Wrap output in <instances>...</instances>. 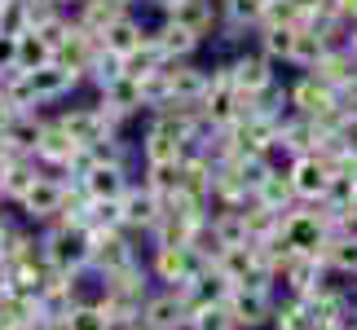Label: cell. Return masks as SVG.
I'll return each mask as SVG.
<instances>
[{"mask_svg": "<svg viewBox=\"0 0 357 330\" xmlns=\"http://www.w3.org/2000/svg\"><path fill=\"white\" fill-rule=\"evenodd\" d=\"M282 242L291 246L296 256H322L326 238H335L340 233V216L326 212L322 203H296L291 212H282Z\"/></svg>", "mask_w": 357, "mask_h": 330, "instance_id": "1", "label": "cell"}, {"mask_svg": "<svg viewBox=\"0 0 357 330\" xmlns=\"http://www.w3.org/2000/svg\"><path fill=\"white\" fill-rule=\"evenodd\" d=\"M40 238V256L49 260V269L58 273H89V233L66 220H49L36 229Z\"/></svg>", "mask_w": 357, "mask_h": 330, "instance_id": "2", "label": "cell"}, {"mask_svg": "<svg viewBox=\"0 0 357 330\" xmlns=\"http://www.w3.org/2000/svg\"><path fill=\"white\" fill-rule=\"evenodd\" d=\"M273 304H278V291L273 282H256V286H229L225 295V313L238 330H269Z\"/></svg>", "mask_w": 357, "mask_h": 330, "instance_id": "3", "label": "cell"}, {"mask_svg": "<svg viewBox=\"0 0 357 330\" xmlns=\"http://www.w3.org/2000/svg\"><path fill=\"white\" fill-rule=\"evenodd\" d=\"M216 66L225 71V79L243 93V97H256L260 88H269L273 79H278V66H273L256 45H247V49H238V53H229V58H221Z\"/></svg>", "mask_w": 357, "mask_h": 330, "instance_id": "4", "label": "cell"}, {"mask_svg": "<svg viewBox=\"0 0 357 330\" xmlns=\"http://www.w3.org/2000/svg\"><path fill=\"white\" fill-rule=\"evenodd\" d=\"M146 269H150V278H155V286L181 291V286L208 265L195 256V246H146Z\"/></svg>", "mask_w": 357, "mask_h": 330, "instance_id": "5", "label": "cell"}, {"mask_svg": "<svg viewBox=\"0 0 357 330\" xmlns=\"http://www.w3.org/2000/svg\"><path fill=\"white\" fill-rule=\"evenodd\" d=\"M62 207H66V176H49V172L13 203L18 220H26V225H36V229L49 225V220H58Z\"/></svg>", "mask_w": 357, "mask_h": 330, "instance_id": "6", "label": "cell"}, {"mask_svg": "<svg viewBox=\"0 0 357 330\" xmlns=\"http://www.w3.org/2000/svg\"><path fill=\"white\" fill-rule=\"evenodd\" d=\"M247 110V97L225 79V71L221 66H212V79H208V93L199 97V115H203V123H212V128H229L238 115Z\"/></svg>", "mask_w": 357, "mask_h": 330, "instance_id": "7", "label": "cell"}, {"mask_svg": "<svg viewBox=\"0 0 357 330\" xmlns=\"http://www.w3.org/2000/svg\"><path fill=\"white\" fill-rule=\"evenodd\" d=\"M75 88H84V84H79V75H75V71H66V66H58V62L40 66V71H26V93H31L36 110H53V106H62Z\"/></svg>", "mask_w": 357, "mask_h": 330, "instance_id": "8", "label": "cell"}, {"mask_svg": "<svg viewBox=\"0 0 357 330\" xmlns=\"http://www.w3.org/2000/svg\"><path fill=\"white\" fill-rule=\"evenodd\" d=\"M119 207H123V229L132 233V238H150V229L159 225V216H163V198H155L150 189L132 176V185L123 189V198H119Z\"/></svg>", "mask_w": 357, "mask_h": 330, "instance_id": "9", "label": "cell"}, {"mask_svg": "<svg viewBox=\"0 0 357 330\" xmlns=\"http://www.w3.org/2000/svg\"><path fill=\"white\" fill-rule=\"evenodd\" d=\"M98 53H102L98 31H89V26L71 22V26H66V36L58 40V49H53V62L66 66V71H75V75H79V84H84V71H89V62L98 58Z\"/></svg>", "mask_w": 357, "mask_h": 330, "instance_id": "10", "label": "cell"}, {"mask_svg": "<svg viewBox=\"0 0 357 330\" xmlns=\"http://www.w3.org/2000/svg\"><path fill=\"white\" fill-rule=\"evenodd\" d=\"M229 286H256V282H269V273L265 265H260V251L252 242H238V246H225L221 256H216V265H212Z\"/></svg>", "mask_w": 357, "mask_h": 330, "instance_id": "11", "label": "cell"}, {"mask_svg": "<svg viewBox=\"0 0 357 330\" xmlns=\"http://www.w3.org/2000/svg\"><path fill=\"white\" fill-rule=\"evenodd\" d=\"M132 168H123V163H102L93 159L84 172L75 176L79 189H84V198H123V189L132 185Z\"/></svg>", "mask_w": 357, "mask_h": 330, "instance_id": "12", "label": "cell"}, {"mask_svg": "<svg viewBox=\"0 0 357 330\" xmlns=\"http://www.w3.org/2000/svg\"><path fill=\"white\" fill-rule=\"evenodd\" d=\"M287 176H291L296 203H322L326 181H331V163H326L322 155H296L291 163H287Z\"/></svg>", "mask_w": 357, "mask_h": 330, "instance_id": "13", "label": "cell"}, {"mask_svg": "<svg viewBox=\"0 0 357 330\" xmlns=\"http://www.w3.org/2000/svg\"><path fill=\"white\" fill-rule=\"evenodd\" d=\"M142 322L150 330H185L190 313H185L181 291H172V286H155V291L146 295V304H142Z\"/></svg>", "mask_w": 357, "mask_h": 330, "instance_id": "14", "label": "cell"}, {"mask_svg": "<svg viewBox=\"0 0 357 330\" xmlns=\"http://www.w3.org/2000/svg\"><path fill=\"white\" fill-rule=\"evenodd\" d=\"M287 97H291V106L300 110L305 119H318L322 110H331L340 97H335V88L331 84H322L318 75H309V71H296L291 79H287Z\"/></svg>", "mask_w": 357, "mask_h": 330, "instance_id": "15", "label": "cell"}, {"mask_svg": "<svg viewBox=\"0 0 357 330\" xmlns=\"http://www.w3.org/2000/svg\"><path fill=\"white\" fill-rule=\"evenodd\" d=\"M163 18H172V22H181L185 31H195L203 45L221 31V0H176V5L163 13Z\"/></svg>", "mask_w": 357, "mask_h": 330, "instance_id": "16", "label": "cell"}, {"mask_svg": "<svg viewBox=\"0 0 357 330\" xmlns=\"http://www.w3.org/2000/svg\"><path fill=\"white\" fill-rule=\"evenodd\" d=\"M150 36V26L142 22V13H123V18H115L106 31H98V40H102V49L111 53V58H119V62H128L137 49H142V40Z\"/></svg>", "mask_w": 357, "mask_h": 330, "instance_id": "17", "label": "cell"}, {"mask_svg": "<svg viewBox=\"0 0 357 330\" xmlns=\"http://www.w3.org/2000/svg\"><path fill=\"white\" fill-rule=\"evenodd\" d=\"M150 36H155V45L163 49V62H190V58L203 53V40L195 31H185L181 22L163 18V13H159V22L150 26Z\"/></svg>", "mask_w": 357, "mask_h": 330, "instance_id": "18", "label": "cell"}, {"mask_svg": "<svg viewBox=\"0 0 357 330\" xmlns=\"http://www.w3.org/2000/svg\"><path fill=\"white\" fill-rule=\"evenodd\" d=\"M93 97H98L102 106H111L119 119H142L146 115V106H142V84H137V75H128V71H119L111 84H106L102 93H93Z\"/></svg>", "mask_w": 357, "mask_h": 330, "instance_id": "19", "label": "cell"}, {"mask_svg": "<svg viewBox=\"0 0 357 330\" xmlns=\"http://www.w3.org/2000/svg\"><path fill=\"white\" fill-rule=\"evenodd\" d=\"M208 79H212V66H203L199 58H190V62H168L172 102H190V106H199V97L208 93Z\"/></svg>", "mask_w": 357, "mask_h": 330, "instance_id": "20", "label": "cell"}, {"mask_svg": "<svg viewBox=\"0 0 357 330\" xmlns=\"http://www.w3.org/2000/svg\"><path fill=\"white\" fill-rule=\"evenodd\" d=\"M225 295H229V282L216 273L212 265L208 269H199L195 278H190L181 286V299H185V313H199V308H216V304H225Z\"/></svg>", "mask_w": 357, "mask_h": 330, "instance_id": "21", "label": "cell"}, {"mask_svg": "<svg viewBox=\"0 0 357 330\" xmlns=\"http://www.w3.org/2000/svg\"><path fill=\"white\" fill-rule=\"evenodd\" d=\"M40 176H45V168H40L36 159H26V155H13L5 168H0V203H5V207H13V203H18L26 189H31Z\"/></svg>", "mask_w": 357, "mask_h": 330, "instance_id": "22", "label": "cell"}, {"mask_svg": "<svg viewBox=\"0 0 357 330\" xmlns=\"http://www.w3.org/2000/svg\"><path fill=\"white\" fill-rule=\"evenodd\" d=\"M322 265L331 278L340 282H357V238H349V233H335V238H326L322 246Z\"/></svg>", "mask_w": 357, "mask_h": 330, "instance_id": "23", "label": "cell"}, {"mask_svg": "<svg viewBox=\"0 0 357 330\" xmlns=\"http://www.w3.org/2000/svg\"><path fill=\"white\" fill-rule=\"evenodd\" d=\"M252 203H260V207L269 212H291L296 207V189H291V176H287V168H269V176L260 181V189L252 194Z\"/></svg>", "mask_w": 357, "mask_h": 330, "instance_id": "24", "label": "cell"}, {"mask_svg": "<svg viewBox=\"0 0 357 330\" xmlns=\"http://www.w3.org/2000/svg\"><path fill=\"white\" fill-rule=\"evenodd\" d=\"M53 62V45L40 31H22L13 36V66L18 71H40V66Z\"/></svg>", "mask_w": 357, "mask_h": 330, "instance_id": "25", "label": "cell"}, {"mask_svg": "<svg viewBox=\"0 0 357 330\" xmlns=\"http://www.w3.org/2000/svg\"><path fill=\"white\" fill-rule=\"evenodd\" d=\"M309 75H318L322 84H331V88L340 93V88H349V84H353V75H357V58H353L349 49H340V53H322L318 66H313Z\"/></svg>", "mask_w": 357, "mask_h": 330, "instance_id": "26", "label": "cell"}, {"mask_svg": "<svg viewBox=\"0 0 357 330\" xmlns=\"http://www.w3.org/2000/svg\"><path fill=\"white\" fill-rule=\"evenodd\" d=\"M313 326H318V317H313V308L300 295H282L278 304H273L269 330H313Z\"/></svg>", "mask_w": 357, "mask_h": 330, "instance_id": "27", "label": "cell"}, {"mask_svg": "<svg viewBox=\"0 0 357 330\" xmlns=\"http://www.w3.org/2000/svg\"><path fill=\"white\" fill-rule=\"evenodd\" d=\"M58 330H115L111 317H106V308H102V299L98 295H84V299H75L71 313L62 317Z\"/></svg>", "mask_w": 357, "mask_h": 330, "instance_id": "28", "label": "cell"}, {"mask_svg": "<svg viewBox=\"0 0 357 330\" xmlns=\"http://www.w3.org/2000/svg\"><path fill=\"white\" fill-rule=\"evenodd\" d=\"M296 31H300V22L296 26H260V31H256V49L265 53L273 66H287V62H291Z\"/></svg>", "mask_w": 357, "mask_h": 330, "instance_id": "29", "label": "cell"}, {"mask_svg": "<svg viewBox=\"0 0 357 330\" xmlns=\"http://www.w3.org/2000/svg\"><path fill=\"white\" fill-rule=\"evenodd\" d=\"M353 198H357V176L344 172V168H331V181H326L322 207H326V212H335V216H344V212L353 207Z\"/></svg>", "mask_w": 357, "mask_h": 330, "instance_id": "30", "label": "cell"}, {"mask_svg": "<svg viewBox=\"0 0 357 330\" xmlns=\"http://www.w3.org/2000/svg\"><path fill=\"white\" fill-rule=\"evenodd\" d=\"M318 58H322V36L313 31L309 22H300V31H296V45H291V71H313L318 66Z\"/></svg>", "mask_w": 357, "mask_h": 330, "instance_id": "31", "label": "cell"}, {"mask_svg": "<svg viewBox=\"0 0 357 330\" xmlns=\"http://www.w3.org/2000/svg\"><path fill=\"white\" fill-rule=\"evenodd\" d=\"M119 71H123V62H119V58H111V53L102 49L98 58L89 62V71H84V88H89V93H102V88L111 84V79H115Z\"/></svg>", "mask_w": 357, "mask_h": 330, "instance_id": "32", "label": "cell"}, {"mask_svg": "<svg viewBox=\"0 0 357 330\" xmlns=\"http://www.w3.org/2000/svg\"><path fill=\"white\" fill-rule=\"evenodd\" d=\"M31 31V0H5L0 5V36Z\"/></svg>", "mask_w": 357, "mask_h": 330, "instance_id": "33", "label": "cell"}, {"mask_svg": "<svg viewBox=\"0 0 357 330\" xmlns=\"http://www.w3.org/2000/svg\"><path fill=\"white\" fill-rule=\"evenodd\" d=\"M185 330H238L234 322H229V313L225 304H216V308H199V313H190V322Z\"/></svg>", "mask_w": 357, "mask_h": 330, "instance_id": "34", "label": "cell"}, {"mask_svg": "<svg viewBox=\"0 0 357 330\" xmlns=\"http://www.w3.org/2000/svg\"><path fill=\"white\" fill-rule=\"evenodd\" d=\"M287 5H291L296 22H313V18H322V13H326L331 0H287Z\"/></svg>", "mask_w": 357, "mask_h": 330, "instance_id": "35", "label": "cell"}, {"mask_svg": "<svg viewBox=\"0 0 357 330\" xmlns=\"http://www.w3.org/2000/svg\"><path fill=\"white\" fill-rule=\"evenodd\" d=\"M335 97H340V106H344L349 115H357V75H353V84H349V88H340V93H335Z\"/></svg>", "mask_w": 357, "mask_h": 330, "instance_id": "36", "label": "cell"}, {"mask_svg": "<svg viewBox=\"0 0 357 330\" xmlns=\"http://www.w3.org/2000/svg\"><path fill=\"white\" fill-rule=\"evenodd\" d=\"M0 71H13V36H0Z\"/></svg>", "mask_w": 357, "mask_h": 330, "instance_id": "37", "label": "cell"}, {"mask_svg": "<svg viewBox=\"0 0 357 330\" xmlns=\"http://www.w3.org/2000/svg\"><path fill=\"white\" fill-rule=\"evenodd\" d=\"M331 9H335L344 22H357V0H331Z\"/></svg>", "mask_w": 357, "mask_h": 330, "instance_id": "38", "label": "cell"}, {"mask_svg": "<svg viewBox=\"0 0 357 330\" xmlns=\"http://www.w3.org/2000/svg\"><path fill=\"white\" fill-rule=\"evenodd\" d=\"M13 115H18V110H13L5 97H0V136H5V128H9V119H13Z\"/></svg>", "mask_w": 357, "mask_h": 330, "instance_id": "39", "label": "cell"}, {"mask_svg": "<svg viewBox=\"0 0 357 330\" xmlns=\"http://www.w3.org/2000/svg\"><path fill=\"white\" fill-rule=\"evenodd\" d=\"M13 291V286H9V265H5V260H0V299H5Z\"/></svg>", "mask_w": 357, "mask_h": 330, "instance_id": "40", "label": "cell"}, {"mask_svg": "<svg viewBox=\"0 0 357 330\" xmlns=\"http://www.w3.org/2000/svg\"><path fill=\"white\" fill-rule=\"evenodd\" d=\"M9 225H13V216H9L5 207H0V242H5V233H9Z\"/></svg>", "mask_w": 357, "mask_h": 330, "instance_id": "41", "label": "cell"}, {"mask_svg": "<svg viewBox=\"0 0 357 330\" xmlns=\"http://www.w3.org/2000/svg\"><path fill=\"white\" fill-rule=\"evenodd\" d=\"M9 159H13V150H9V141H5V136H0V168H5Z\"/></svg>", "mask_w": 357, "mask_h": 330, "instance_id": "42", "label": "cell"}, {"mask_svg": "<svg viewBox=\"0 0 357 330\" xmlns=\"http://www.w3.org/2000/svg\"><path fill=\"white\" fill-rule=\"evenodd\" d=\"M150 5H155V9H159V13H168V9H172V5H176V0H150Z\"/></svg>", "mask_w": 357, "mask_h": 330, "instance_id": "43", "label": "cell"}, {"mask_svg": "<svg viewBox=\"0 0 357 330\" xmlns=\"http://www.w3.org/2000/svg\"><path fill=\"white\" fill-rule=\"evenodd\" d=\"M53 5H62V9H71V5H75V0H53Z\"/></svg>", "mask_w": 357, "mask_h": 330, "instance_id": "44", "label": "cell"}, {"mask_svg": "<svg viewBox=\"0 0 357 330\" xmlns=\"http://www.w3.org/2000/svg\"><path fill=\"white\" fill-rule=\"evenodd\" d=\"M353 128H357V115H353Z\"/></svg>", "mask_w": 357, "mask_h": 330, "instance_id": "45", "label": "cell"}, {"mask_svg": "<svg viewBox=\"0 0 357 330\" xmlns=\"http://www.w3.org/2000/svg\"><path fill=\"white\" fill-rule=\"evenodd\" d=\"M0 5H5V0H0Z\"/></svg>", "mask_w": 357, "mask_h": 330, "instance_id": "46", "label": "cell"}, {"mask_svg": "<svg viewBox=\"0 0 357 330\" xmlns=\"http://www.w3.org/2000/svg\"><path fill=\"white\" fill-rule=\"evenodd\" d=\"M0 207H5V203H0Z\"/></svg>", "mask_w": 357, "mask_h": 330, "instance_id": "47", "label": "cell"}]
</instances>
